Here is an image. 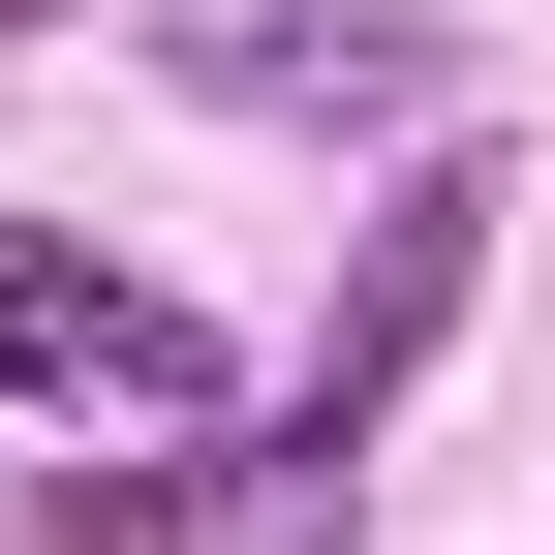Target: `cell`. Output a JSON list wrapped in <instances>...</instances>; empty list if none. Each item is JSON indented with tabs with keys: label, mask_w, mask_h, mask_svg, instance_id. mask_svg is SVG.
Masks as SVG:
<instances>
[{
	"label": "cell",
	"mask_w": 555,
	"mask_h": 555,
	"mask_svg": "<svg viewBox=\"0 0 555 555\" xmlns=\"http://www.w3.org/2000/svg\"><path fill=\"white\" fill-rule=\"evenodd\" d=\"M494 217H525V185H494V124H433V155L371 185V278H339V339L278 371V433H247V494H278V525H309V494H371V433H401V371L463 339V278H494Z\"/></svg>",
	"instance_id": "6da1fadb"
},
{
	"label": "cell",
	"mask_w": 555,
	"mask_h": 555,
	"mask_svg": "<svg viewBox=\"0 0 555 555\" xmlns=\"http://www.w3.org/2000/svg\"><path fill=\"white\" fill-rule=\"evenodd\" d=\"M155 62L247 93V124H433V93H463L433 0H155Z\"/></svg>",
	"instance_id": "7a4b0ae2"
},
{
	"label": "cell",
	"mask_w": 555,
	"mask_h": 555,
	"mask_svg": "<svg viewBox=\"0 0 555 555\" xmlns=\"http://www.w3.org/2000/svg\"><path fill=\"white\" fill-rule=\"evenodd\" d=\"M0 371H31V401H185L217 339H185L155 278H93V247H31V278H0Z\"/></svg>",
	"instance_id": "3957f363"
},
{
	"label": "cell",
	"mask_w": 555,
	"mask_h": 555,
	"mask_svg": "<svg viewBox=\"0 0 555 555\" xmlns=\"http://www.w3.org/2000/svg\"><path fill=\"white\" fill-rule=\"evenodd\" d=\"M217 494H247V463H93V494H62V555H217Z\"/></svg>",
	"instance_id": "277c9868"
},
{
	"label": "cell",
	"mask_w": 555,
	"mask_h": 555,
	"mask_svg": "<svg viewBox=\"0 0 555 555\" xmlns=\"http://www.w3.org/2000/svg\"><path fill=\"white\" fill-rule=\"evenodd\" d=\"M0 31H62V0H0Z\"/></svg>",
	"instance_id": "5b68a950"
}]
</instances>
